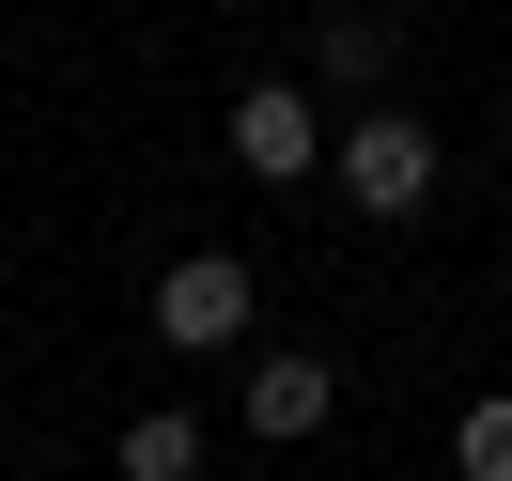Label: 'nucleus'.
<instances>
[{"instance_id":"f257e3e1","label":"nucleus","mask_w":512,"mask_h":481,"mask_svg":"<svg viewBox=\"0 0 512 481\" xmlns=\"http://www.w3.org/2000/svg\"><path fill=\"white\" fill-rule=\"evenodd\" d=\"M326 156H342L357 218H419V202H435V125H419V109H357V125H326Z\"/></svg>"},{"instance_id":"f03ea898","label":"nucleus","mask_w":512,"mask_h":481,"mask_svg":"<svg viewBox=\"0 0 512 481\" xmlns=\"http://www.w3.org/2000/svg\"><path fill=\"white\" fill-rule=\"evenodd\" d=\"M249 311H264V295H249L233 249H171V264H156V342H171V357H233Z\"/></svg>"},{"instance_id":"7ed1b4c3","label":"nucleus","mask_w":512,"mask_h":481,"mask_svg":"<svg viewBox=\"0 0 512 481\" xmlns=\"http://www.w3.org/2000/svg\"><path fill=\"white\" fill-rule=\"evenodd\" d=\"M233 171H264V187L326 171V109L295 94V78H249V94H233Z\"/></svg>"},{"instance_id":"20e7f679","label":"nucleus","mask_w":512,"mask_h":481,"mask_svg":"<svg viewBox=\"0 0 512 481\" xmlns=\"http://www.w3.org/2000/svg\"><path fill=\"white\" fill-rule=\"evenodd\" d=\"M326 404H342V373H326L311 342H280V357H249V435H326Z\"/></svg>"},{"instance_id":"39448f33","label":"nucleus","mask_w":512,"mask_h":481,"mask_svg":"<svg viewBox=\"0 0 512 481\" xmlns=\"http://www.w3.org/2000/svg\"><path fill=\"white\" fill-rule=\"evenodd\" d=\"M125 481H202V419L187 404H156V419H125V450H109Z\"/></svg>"},{"instance_id":"423d86ee","label":"nucleus","mask_w":512,"mask_h":481,"mask_svg":"<svg viewBox=\"0 0 512 481\" xmlns=\"http://www.w3.org/2000/svg\"><path fill=\"white\" fill-rule=\"evenodd\" d=\"M450 466H466V481H512V388H497V404H466V419H450Z\"/></svg>"},{"instance_id":"0eeeda50","label":"nucleus","mask_w":512,"mask_h":481,"mask_svg":"<svg viewBox=\"0 0 512 481\" xmlns=\"http://www.w3.org/2000/svg\"><path fill=\"white\" fill-rule=\"evenodd\" d=\"M326 78H342V94H373V78H388V32H373V16H326Z\"/></svg>"}]
</instances>
